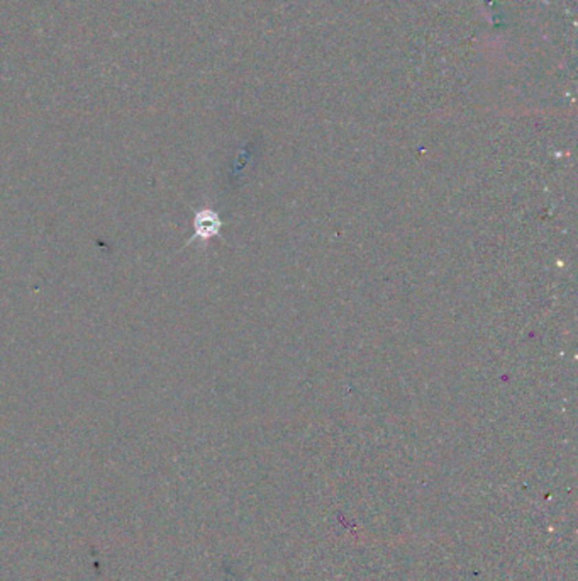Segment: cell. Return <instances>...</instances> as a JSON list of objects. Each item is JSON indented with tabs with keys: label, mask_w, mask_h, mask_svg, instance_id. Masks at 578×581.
Segmentation results:
<instances>
[{
	"label": "cell",
	"mask_w": 578,
	"mask_h": 581,
	"mask_svg": "<svg viewBox=\"0 0 578 581\" xmlns=\"http://www.w3.org/2000/svg\"><path fill=\"white\" fill-rule=\"evenodd\" d=\"M219 226H221V221H219L217 214L212 213L211 210H204L195 218V235L200 238H211L219 232Z\"/></svg>",
	"instance_id": "6da1fadb"
}]
</instances>
